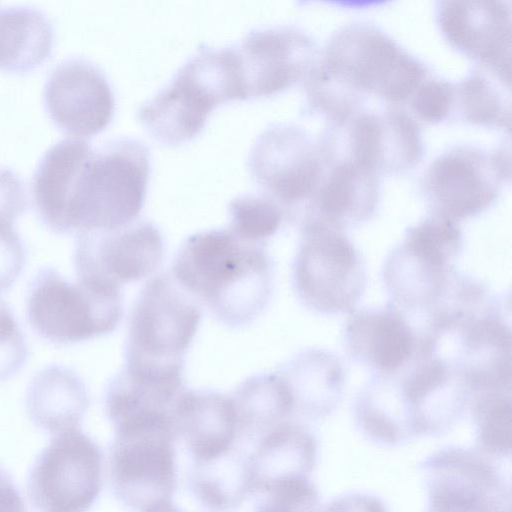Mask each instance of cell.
<instances>
[{"mask_svg":"<svg viewBox=\"0 0 512 512\" xmlns=\"http://www.w3.org/2000/svg\"><path fill=\"white\" fill-rule=\"evenodd\" d=\"M436 18L440 31L453 48L489 67L509 85V2L442 1Z\"/></svg>","mask_w":512,"mask_h":512,"instance_id":"d6986e66","label":"cell"},{"mask_svg":"<svg viewBox=\"0 0 512 512\" xmlns=\"http://www.w3.org/2000/svg\"><path fill=\"white\" fill-rule=\"evenodd\" d=\"M318 456L314 433L303 423L287 420L264 433L250 455L253 492L288 479L309 478Z\"/></svg>","mask_w":512,"mask_h":512,"instance_id":"603a6c76","label":"cell"},{"mask_svg":"<svg viewBox=\"0 0 512 512\" xmlns=\"http://www.w3.org/2000/svg\"><path fill=\"white\" fill-rule=\"evenodd\" d=\"M255 512H279V511H276V510H274L272 508H269V507H267V506H265V505H263L262 503L259 502L257 504Z\"/></svg>","mask_w":512,"mask_h":512,"instance_id":"7bdbcfd3","label":"cell"},{"mask_svg":"<svg viewBox=\"0 0 512 512\" xmlns=\"http://www.w3.org/2000/svg\"><path fill=\"white\" fill-rule=\"evenodd\" d=\"M239 423V432L246 438L261 437L294 414L289 389L276 371L249 377L232 397Z\"/></svg>","mask_w":512,"mask_h":512,"instance_id":"f546056e","label":"cell"},{"mask_svg":"<svg viewBox=\"0 0 512 512\" xmlns=\"http://www.w3.org/2000/svg\"><path fill=\"white\" fill-rule=\"evenodd\" d=\"M455 106L461 119L473 125L510 129V105L480 71H473L457 85Z\"/></svg>","mask_w":512,"mask_h":512,"instance_id":"1f68e13d","label":"cell"},{"mask_svg":"<svg viewBox=\"0 0 512 512\" xmlns=\"http://www.w3.org/2000/svg\"><path fill=\"white\" fill-rule=\"evenodd\" d=\"M455 99V85L444 79L425 80L410 98L417 117L432 124L450 116L455 109Z\"/></svg>","mask_w":512,"mask_h":512,"instance_id":"d590c367","label":"cell"},{"mask_svg":"<svg viewBox=\"0 0 512 512\" xmlns=\"http://www.w3.org/2000/svg\"><path fill=\"white\" fill-rule=\"evenodd\" d=\"M93 147L82 138L68 137L53 144L40 158L32 177V194L42 222L65 234L68 204L79 170Z\"/></svg>","mask_w":512,"mask_h":512,"instance_id":"cb8c5ba5","label":"cell"},{"mask_svg":"<svg viewBox=\"0 0 512 512\" xmlns=\"http://www.w3.org/2000/svg\"><path fill=\"white\" fill-rule=\"evenodd\" d=\"M26 206L25 185L21 177L9 168H0V217L15 221Z\"/></svg>","mask_w":512,"mask_h":512,"instance_id":"f35d334b","label":"cell"},{"mask_svg":"<svg viewBox=\"0 0 512 512\" xmlns=\"http://www.w3.org/2000/svg\"><path fill=\"white\" fill-rule=\"evenodd\" d=\"M201 309L167 273L151 278L131 311L124 369L183 371L185 354L198 330Z\"/></svg>","mask_w":512,"mask_h":512,"instance_id":"8992f818","label":"cell"},{"mask_svg":"<svg viewBox=\"0 0 512 512\" xmlns=\"http://www.w3.org/2000/svg\"><path fill=\"white\" fill-rule=\"evenodd\" d=\"M44 103L52 120L75 136H92L110 123L115 108L103 71L82 57L58 63L44 86Z\"/></svg>","mask_w":512,"mask_h":512,"instance_id":"ac0fdd59","label":"cell"},{"mask_svg":"<svg viewBox=\"0 0 512 512\" xmlns=\"http://www.w3.org/2000/svg\"><path fill=\"white\" fill-rule=\"evenodd\" d=\"M244 97L232 44L219 48L201 44L137 115L153 138L178 145L194 138L218 105Z\"/></svg>","mask_w":512,"mask_h":512,"instance_id":"7a4b0ae2","label":"cell"},{"mask_svg":"<svg viewBox=\"0 0 512 512\" xmlns=\"http://www.w3.org/2000/svg\"><path fill=\"white\" fill-rule=\"evenodd\" d=\"M510 178V157L457 145L438 155L423 175L422 192L431 214L459 222L486 211Z\"/></svg>","mask_w":512,"mask_h":512,"instance_id":"8fae6325","label":"cell"},{"mask_svg":"<svg viewBox=\"0 0 512 512\" xmlns=\"http://www.w3.org/2000/svg\"><path fill=\"white\" fill-rule=\"evenodd\" d=\"M463 247L458 222L430 214L406 230L385 260L383 279L392 304L425 326L451 297L463 277L453 262Z\"/></svg>","mask_w":512,"mask_h":512,"instance_id":"277c9868","label":"cell"},{"mask_svg":"<svg viewBox=\"0 0 512 512\" xmlns=\"http://www.w3.org/2000/svg\"><path fill=\"white\" fill-rule=\"evenodd\" d=\"M123 313L120 288L65 279L41 269L28 290L26 314L32 329L55 344H73L115 330Z\"/></svg>","mask_w":512,"mask_h":512,"instance_id":"ba28073f","label":"cell"},{"mask_svg":"<svg viewBox=\"0 0 512 512\" xmlns=\"http://www.w3.org/2000/svg\"><path fill=\"white\" fill-rule=\"evenodd\" d=\"M163 254L159 229L136 219L111 230L77 233L74 265L79 280L120 288L154 272Z\"/></svg>","mask_w":512,"mask_h":512,"instance_id":"9a60e30c","label":"cell"},{"mask_svg":"<svg viewBox=\"0 0 512 512\" xmlns=\"http://www.w3.org/2000/svg\"><path fill=\"white\" fill-rule=\"evenodd\" d=\"M232 46L245 100L286 90L304 79L316 61L312 38L292 26L255 28Z\"/></svg>","mask_w":512,"mask_h":512,"instance_id":"2e32d148","label":"cell"},{"mask_svg":"<svg viewBox=\"0 0 512 512\" xmlns=\"http://www.w3.org/2000/svg\"><path fill=\"white\" fill-rule=\"evenodd\" d=\"M28 346L12 309L0 298V382L13 377L28 358Z\"/></svg>","mask_w":512,"mask_h":512,"instance_id":"8d00e7d4","label":"cell"},{"mask_svg":"<svg viewBox=\"0 0 512 512\" xmlns=\"http://www.w3.org/2000/svg\"><path fill=\"white\" fill-rule=\"evenodd\" d=\"M468 406L475 427L476 449L492 460L510 458V391L475 393Z\"/></svg>","mask_w":512,"mask_h":512,"instance_id":"4dcf8cb0","label":"cell"},{"mask_svg":"<svg viewBox=\"0 0 512 512\" xmlns=\"http://www.w3.org/2000/svg\"><path fill=\"white\" fill-rule=\"evenodd\" d=\"M0 512H26L24 501L11 478L0 469Z\"/></svg>","mask_w":512,"mask_h":512,"instance_id":"60d3db41","label":"cell"},{"mask_svg":"<svg viewBox=\"0 0 512 512\" xmlns=\"http://www.w3.org/2000/svg\"><path fill=\"white\" fill-rule=\"evenodd\" d=\"M360 432L373 443L394 447L415 437L393 375L374 374L353 407Z\"/></svg>","mask_w":512,"mask_h":512,"instance_id":"4316f807","label":"cell"},{"mask_svg":"<svg viewBox=\"0 0 512 512\" xmlns=\"http://www.w3.org/2000/svg\"><path fill=\"white\" fill-rule=\"evenodd\" d=\"M174 421L177 437L183 439L193 463L224 454L240 435L232 397L216 391L186 389Z\"/></svg>","mask_w":512,"mask_h":512,"instance_id":"44dd1931","label":"cell"},{"mask_svg":"<svg viewBox=\"0 0 512 512\" xmlns=\"http://www.w3.org/2000/svg\"><path fill=\"white\" fill-rule=\"evenodd\" d=\"M150 173L148 148L128 137L92 149L72 192L66 234L111 230L137 219L146 198Z\"/></svg>","mask_w":512,"mask_h":512,"instance_id":"3957f363","label":"cell"},{"mask_svg":"<svg viewBox=\"0 0 512 512\" xmlns=\"http://www.w3.org/2000/svg\"><path fill=\"white\" fill-rule=\"evenodd\" d=\"M188 483L192 494L209 510H234L253 493L250 455L232 447L216 458L193 463Z\"/></svg>","mask_w":512,"mask_h":512,"instance_id":"f1b7e54d","label":"cell"},{"mask_svg":"<svg viewBox=\"0 0 512 512\" xmlns=\"http://www.w3.org/2000/svg\"><path fill=\"white\" fill-rule=\"evenodd\" d=\"M384 123V173H403L416 167L424 155L422 133L405 111L391 109L382 114Z\"/></svg>","mask_w":512,"mask_h":512,"instance_id":"836d02e7","label":"cell"},{"mask_svg":"<svg viewBox=\"0 0 512 512\" xmlns=\"http://www.w3.org/2000/svg\"><path fill=\"white\" fill-rule=\"evenodd\" d=\"M172 277L224 324L241 326L265 308L273 287V261L265 245L228 228L195 233L180 247Z\"/></svg>","mask_w":512,"mask_h":512,"instance_id":"6da1fadb","label":"cell"},{"mask_svg":"<svg viewBox=\"0 0 512 512\" xmlns=\"http://www.w3.org/2000/svg\"><path fill=\"white\" fill-rule=\"evenodd\" d=\"M427 512H434V511L427 510Z\"/></svg>","mask_w":512,"mask_h":512,"instance_id":"ee69618b","label":"cell"},{"mask_svg":"<svg viewBox=\"0 0 512 512\" xmlns=\"http://www.w3.org/2000/svg\"><path fill=\"white\" fill-rule=\"evenodd\" d=\"M150 512H181L172 502L164 504Z\"/></svg>","mask_w":512,"mask_h":512,"instance_id":"b9f144b4","label":"cell"},{"mask_svg":"<svg viewBox=\"0 0 512 512\" xmlns=\"http://www.w3.org/2000/svg\"><path fill=\"white\" fill-rule=\"evenodd\" d=\"M379 176L349 159L323 177L303 218L345 230L372 217L379 203Z\"/></svg>","mask_w":512,"mask_h":512,"instance_id":"7402d4cb","label":"cell"},{"mask_svg":"<svg viewBox=\"0 0 512 512\" xmlns=\"http://www.w3.org/2000/svg\"><path fill=\"white\" fill-rule=\"evenodd\" d=\"M103 456L79 428L54 434L35 460L28 494L38 512H87L102 488Z\"/></svg>","mask_w":512,"mask_h":512,"instance_id":"7c38bea8","label":"cell"},{"mask_svg":"<svg viewBox=\"0 0 512 512\" xmlns=\"http://www.w3.org/2000/svg\"><path fill=\"white\" fill-rule=\"evenodd\" d=\"M54 42L51 21L31 6L0 8V68L25 72L49 57Z\"/></svg>","mask_w":512,"mask_h":512,"instance_id":"83f0119b","label":"cell"},{"mask_svg":"<svg viewBox=\"0 0 512 512\" xmlns=\"http://www.w3.org/2000/svg\"><path fill=\"white\" fill-rule=\"evenodd\" d=\"M293 285L304 306L335 315L354 310L366 287L365 263L344 230L303 218Z\"/></svg>","mask_w":512,"mask_h":512,"instance_id":"9c48e42d","label":"cell"},{"mask_svg":"<svg viewBox=\"0 0 512 512\" xmlns=\"http://www.w3.org/2000/svg\"><path fill=\"white\" fill-rule=\"evenodd\" d=\"M316 64L347 90L404 102L426 80L428 69L389 35L369 24H351L335 33Z\"/></svg>","mask_w":512,"mask_h":512,"instance_id":"5b68a950","label":"cell"},{"mask_svg":"<svg viewBox=\"0 0 512 512\" xmlns=\"http://www.w3.org/2000/svg\"><path fill=\"white\" fill-rule=\"evenodd\" d=\"M429 348L451 365L471 395L510 391L511 327L495 301L429 335Z\"/></svg>","mask_w":512,"mask_h":512,"instance_id":"30bf717a","label":"cell"},{"mask_svg":"<svg viewBox=\"0 0 512 512\" xmlns=\"http://www.w3.org/2000/svg\"><path fill=\"white\" fill-rule=\"evenodd\" d=\"M428 509L449 512H510L509 482L477 449L448 446L420 464Z\"/></svg>","mask_w":512,"mask_h":512,"instance_id":"4fadbf2b","label":"cell"},{"mask_svg":"<svg viewBox=\"0 0 512 512\" xmlns=\"http://www.w3.org/2000/svg\"><path fill=\"white\" fill-rule=\"evenodd\" d=\"M228 229L250 243L265 245L280 228L285 210L266 194L247 193L234 198L228 206Z\"/></svg>","mask_w":512,"mask_h":512,"instance_id":"d6a6232c","label":"cell"},{"mask_svg":"<svg viewBox=\"0 0 512 512\" xmlns=\"http://www.w3.org/2000/svg\"><path fill=\"white\" fill-rule=\"evenodd\" d=\"M350 159L378 176L384 173V124L382 114H357L349 128Z\"/></svg>","mask_w":512,"mask_h":512,"instance_id":"e575fe53","label":"cell"},{"mask_svg":"<svg viewBox=\"0 0 512 512\" xmlns=\"http://www.w3.org/2000/svg\"><path fill=\"white\" fill-rule=\"evenodd\" d=\"M248 169L265 194L283 209L313 197L323 176V152L294 124H273L256 139Z\"/></svg>","mask_w":512,"mask_h":512,"instance_id":"5bb4252c","label":"cell"},{"mask_svg":"<svg viewBox=\"0 0 512 512\" xmlns=\"http://www.w3.org/2000/svg\"><path fill=\"white\" fill-rule=\"evenodd\" d=\"M320 512H389L379 497L362 492H351L330 500Z\"/></svg>","mask_w":512,"mask_h":512,"instance_id":"ab89813d","label":"cell"},{"mask_svg":"<svg viewBox=\"0 0 512 512\" xmlns=\"http://www.w3.org/2000/svg\"><path fill=\"white\" fill-rule=\"evenodd\" d=\"M349 355L377 375H393L417 355L421 336L410 319L392 303L350 312L344 327Z\"/></svg>","mask_w":512,"mask_h":512,"instance_id":"ffe728a7","label":"cell"},{"mask_svg":"<svg viewBox=\"0 0 512 512\" xmlns=\"http://www.w3.org/2000/svg\"><path fill=\"white\" fill-rule=\"evenodd\" d=\"M86 386L79 375L62 365H49L37 372L26 392L31 421L50 433L79 428L88 408Z\"/></svg>","mask_w":512,"mask_h":512,"instance_id":"484cf974","label":"cell"},{"mask_svg":"<svg viewBox=\"0 0 512 512\" xmlns=\"http://www.w3.org/2000/svg\"><path fill=\"white\" fill-rule=\"evenodd\" d=\"M26 253L14 221L0 217V293L9 289L21 274Z\"/></svg>","mask_w":512,"mask_h":512,"instance_id":"74e56055","label":"cell"},{"mask_svg":"<svg viewBox=\"0 0 512 512\" xmlns=\"http://www.w3.org/2000/svg\"><path fill=\"white\" fill-rule=\"evenodd\" d=\"M415 437L447 432L463 416L470 391L442 357L419 349L416 357L393 374Z\"/></svg>","mask_w":512,"mask_h":512,"instance_id":"e0dca14e","label":"cell"},{"mask_svg":"<svg viewBox=\"0 0 512 512\" xmlns=\"http://www.w3.org/2000/svg\"><path fill=\"white\" fill-rule=\"evenodd\" d=\"M114 428L110 480L117 499L137 512H150L172 502L177 486L173 419L138 417Z\"/></svg>","mask_w":512,"mask_h":512,"instance_id":"52a82bcc","label":"cell"},{"mask_svg":"<svg viewBox=\"0 0 512 512\" xmlns=\"http://www.w3.org/2000/svg\"><path fill=\"white\" fill-rule=\"evenodd\" d=\"M293 400L294 414L309 419L329 416L344 390V369L332 353L321 349L300 352L277 371Z\"/></svg>","mask_w":512,"mask_h":512,"instance_id":"d4e9b609","label":"cell"}]
</instances>
